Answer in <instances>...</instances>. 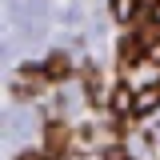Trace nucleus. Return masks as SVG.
<instances>
[{"label": "nucleus", "instance_id": "f257e3e1", "mask_svg": "<svg viewBox=\"0 0 160 160\" xmlns=\"http://www.w3.org/2000/svg\"><path fill=\"white\" fill-rule=\"evenodd\" d=\"M68 140H72V132H68V124H60V120H52L48 128H44V152L56 160L68 152Z\"/></svg>", "mask_w": 160, "mask_h": 160}, {"label": "nucleus", "instance_id": "f03ea898", "mask_svg": "<svg viewBox=\"0 0 160 160\" xmlns=\"http://www.w3.org/2000/svg\"><path fill=\"white\" fill-rule=\"evenodd\" d=\"M44 80H48V76H44V68H40V72H32V68H24V72H20V76L12 80V92L28 100V96H36V92H40V84H44Z\"/></svg>", "mask_w": 160, "mask_h": 160}, {"label": "nucleus", "instance_id": "7ed1b4c3", "mask_svg": "<svg viewBox=\"0 0 160 160\" xmlns=\"http://www.w3.org/2000/svg\"><path fill=\"white\" fill-rule=\"evenodd\" d=\"M136 40L144 44V52H148L152 44H160V20H156V16H144V12H140V24H136Z\"/></svg>", "mask_w": 160, "mask_h": 160}, {"label": "nucleus", "instance_id": "20e7f679", "mask_svg": "<svg viewBox=\"0 0 160 160\" xmlns=\"http://www.w3.org/2000/svg\"><path fill=\"white\" fill-rule=\"evenodd\" d=\"M140 60H148L144 44H140L136 36H124V40H120V64H124V68H132V64H140Z\"/></svg>", "mask_w": 160, "mask_h": 160}, {"label": "nucleus", "instance_id": "39448f33", "mask_svg": "<svg viewBox=\"0 0 160 160\" xmlns=\"http://www.w3.org/2000/svg\"><path fill=\"white\" fill-rule=\"evenodd\" d=\"M112 112H116V116L136 112V92H132L128 84H116V88H112Z\"/></svg>", "mask_w": 160, "mask_h": 160}, {"label": "nucleus", "instance_id": "423d86ee", "mask_svg": "<svg viewBox=\"0 0 160 160\" xmlns=\"http://www.w3.org/2000/svg\"><path fill=\"white\" fill-rule=\"evenodd\" d=\"M44 76H48V80H64V76H72V60L64 56V52H52V56L44 60Z\"/></svg>", "mask_w": 160, "mask_h": 160}, {"label": "nucleus", "instance_id": "0eeeda50", "mask_svg": "<svg viewBox=\"0 0 160 160\" xmlns=\"http://www.w3.org/2000/svg\"><path fill=\"white\" fill-rule=\"evenodd\" d=\"M160 108V84H144V88H136V112L144 116V112H156Z\"/></svg>", "mask_w": 160, "mask_h": 160}, {"label": "nucleus", "instance_id": "6e6552de", "mask_svg": "<svg viewBox=\"0 0 160 160\" xmlns=\"http://www.w3.org/2000/svg\"><path fill=\"white\" fill-rule=\"evenodd\" d=\"M140 12H144V0H112V20H120V24L136 20Z\"/></svg>", "mask_w": 160, "mask_h": 160}, {"label": "nucleus", "instance_id": "1a4fd4ad", "mask_svg": "<svg viewBox=\"0 0 160 160\" xmlns=\"http://www.w3.org/2000/svg\"><path fill=\"white\" fill-rule=\"evenodd\" d=\"M84 84H88V100H92V104H104V92H100V72H96V68H84Z\"/></svg>", "mask_w": 160, "mask_h": 160}, {"label": "nucleus", "instance_id": "9d476101", "mask_svg": "<svg viewBox=\"0 0 160 160\" xmlns=\"http://www.w3.org/2000/svg\"><path fill=\"white\" fill-rule=\"evenodd\" d=\"M104 160H132V156H128L124 148H108V156H104Z\"/></svg>", "mask_w": 160, "mask_h": 160}, {"label": "nucleus", "instance_id": "9b49d317", "mask_svg": "<svg viewBox=\"0 0 160 160\" xmlns=\"http://www.w3.org/2000/svg\"><path fill=\"white\" fill-rule=\"evenodd\" d=\"M16 160H52V156H48V152H20Z\"/></svg>", "mask_w": 160, "mask_h": 160}, {"label": "nucleus", "instance_id": "f8f14e48", "mask_svg": "<svg viewBox=\"0 0 160 160\" xmlns=\"http://www.w3.org/2000/svg\"><path fill=\"white\" fill-rule=\"evenodd\" d=\"M148 60H156V64H160V44H152V48H148Z\"/></svg>", "mask_w": 160, "mask_h": 160}]
</instances>
